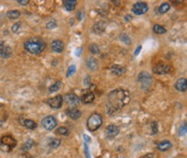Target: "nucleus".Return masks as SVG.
Here are the masks:
<instances>
[{"mask_svg":"<svg viewBox=\"0 0 187 158\" xmlns=\"http://www.w3.org/2000/svg\"><path fill=\"white\" fill-rule=\"evenodd\" d=\"M130 101V94L127 90L119 88L109 93L108 97V113L112 114L118 112L122 108Z\"/></svg>","mask_w":187,"mask_h":158,"instance_id":"f257e3e1","label":"nucleus"},{"mask_svg":"<svg viewBox=\"0 0 187 158\" xmlns=\"http://www.w3.org/2000/svg\"><path fill=\"white\" fill-rule=\"evenodd\" d=\"M23 47L31 54H40L46 49V43L40 37H32L25 42Z\"/></svg>","mask_w":187,"mask_h":158,"instance_id":"f03ea898","label":"nucleus"},{"mask_svg":"<svg viewBox=\"0 0 187 158\" xmlns=\"http://www.w3.org/2000/svg\"><path fill=\"white\" fill-rule=\"evenodd\" d=\"M103 120L102 116L100 115L99 113H93L92 115H90V117L87 120V128L88 130L91 132L97 131V129L102 126Z\"/></svg>","mask_w":187,"mask_h":158,"instance_id":"7ed1b4c3","label":"nucleus"},{"mask_svg":"<svg viewBox=\"0 0 187 158\" xmlns=\"http://www.w3.org/2000/svg\"><path fill=\"white\" fill-rule=\"evenodd\" d=\"M16 145L17 141L11 136H5L1 138V141H0V149L7 152L13 150Z\"/></svg>","mask_w":187,"mask_h":158,"instance_id":"20e7f679","label":"nucleus"},{"mask_svg":"<svg viewBox=\"0 0 187 158\" xmlns=\"http://www.w3.org/2000/svg\"><path fill=\"white\" fill-rule=\"evenodd\" d=\"M138 81L140 83L141 88L143 90L148 89L151 86L152 83V79L150 73H148L147 71H141V72L138 74Z\"/></svg>","mask_w":187,"mask_h":158,"instance_id":"39448f33","label":"nucleus"},{"mask_svg":"<svg viewBox=\"0 0 187 158\" xmlns=\"http://www.w3.org/2000/svg\"><path fill=\"white\" fill-rule=\"evenodd\" d=\"M41 124H42V126L46 129V130L52 131L56 127L57 122H56V120H55V118L54 116L49 115V116H46L45 118L42 119Z\"/></svg>","mask_w":187,"mask_h":158,"instance_id":"423d86ee","label":"nucleus"},{"mask_svg":"<svg viewBox=\"0 0 187 158\" xmlns=\"http://www.w3.org/2000/svg\"><path fill=\"white\" fill-rule=\"evenodd\" d=\"M148 9H149V8H148V5L145 2H137L133 5L132 12L136 15H143L148 11Z\"/></svg>","mask_w":187,"mask_h":158,"instance_id":"0eeeda50","label":"nucleus"},{"mask_svg":"<svg viewBox=\"0 0 187 158\" xmlns=\"http://www.w3.org/2000/svg\"><path fill=\"white\" fill-rule=\"evenodd\" d=\"M63 99L66 104L71 106V108L77 107L80 103V99L74 94H68L65 95V97H63Z\"/></svg>","mask_w":187,"mask_h":158,"instance_id":"6e6552de","label":"nucleus"},{"mask_svg":"<svg viewBox=\"0 0 187 158\" xmlns=\"http://www.w3.org/2000/svg\"><path fill=\"white\" fill-rule=\"evenodd\" d=\"M47 102H48V105H49V106L52 109H60L62 107V105H63L64 99H63V97H62V95H58L54 97L49 98Z\"/></svg>","mask_w":187,"mask_h":158,"instance_id":"1a4fd4ad","label":"nucleus"},{"mask_svg":"<svg viewBox=\"0 0 187 158\" xmlns=\"http://www.w3.org/2000/svg\"><path fill=\"white\" fill-rule=\"evenodd\" d=\"M171 70V66L167 64H157L155 68H152L153 73L155 74H167Z\"/></svg>","mask_w":187,"mask_h":158,"instance_id":"9d476101","label":"nucleus"},{"mask_svg":"<svg viewBox=\"0 0 187 158\" xmlns=\"http://www.w3.org/2000/svg\"><path fill=\"white\" fill-rule=\"evenodd\" d=\"M11 54H12L11 48L3 41L0 42V55H1V57H3L5 59H8L11 56Z\"/></svg>","mask_w":187,"mask_h":158,"instance_id":"9b49d317","label":"nucleus"},{"mask_svg":"<svg viewBox=\"0 0 187 158\" xmlns=\"http://www.w3.org/2000/svg\"><path fill=\"white\" fill-rule=\"evenodd\" d=\"M120 132V128L115 126V124H111V126H109L106 127V129H105V133H106V135L108 138H114L116 137L118 134Z\"/></svg>","mask_w":187,"mask_h":158,"instance_id":"f8f14e48","label":"nucleus"},{"mask_svg":"<svg viewBox=\"0 0 187 158\" xmlns=\"http://www.w3.org/2000/svg\"><path fill=\"white\" fill-rule=\"evenodd\" d=\"M107 23L104 21H98L97 23H95L94 26H93V31L97 35H100L101 33H103L106 29Z\"/></svg>","mask_w":187,"mask_h":158,"instance_id":"ddd939ff","label":"nucleus"},{"mask_svg":"<svg viewBox=\"0 0 187 158\" xmlns=\"http://www.w3.org/2000/svg\"><path fill=\"white\" fill-rule=\"evenodd\" d=\"M66 115H68V117H70L72 120H77V119L80 118V116H81V111L76 108L68 109L66 111Z\"/></svg>","mask_w":187,"mask_h":158,"instance_id":"4468645a","label":"nucleus"},{"mask_svg":"<svg viewBox=\"0 0 187 158\" xmlns=\"http://www.w3.org/2000/svg\"><path fill=\"white\" fill-rule=\"evenodd\" d=\"M111 73L116 75V76H123L126 74V66H121V65H113L111 68Z\"/></svg>","mask_w":187,"mask_h":158,"instance_id":"2eb2a0df","label":"nucleus"},{"mask_svg":"<svg viewBox=\"0 0 187 158\" xmlns=\"http://www.w3.org/2000/svg\"><path fill=\"white\" fill-rule=\"evenodd\" d=\"M64 48H65L64 43L60 40H54L52 42V49L54 52L61 54V52L64 51Z\"/></svg>","mask_w":187,"mask_h":158,"instance_id":"dca6fc26","label":"nucleus"},{"mask_svg":"<svg viewBox=\"0 0 187 158\" xmlns=\"http://www.w3.org/2000/svg\"><path fill=\"white\" fill-rule=\"evenodd\" d=\"M86 66L89 68L91 71H95L98 68V62L97 60L94 58V57H89L86 60Z\"/></svg>","mask_w":187,"mask_h":158,"instance_id":"f3484780","label":"nucleus"},{"mask_svg":"<svg viewBox=\"0 0 187 158\" xmlns=\"http://www.w3.org/2000/svg\"><path fill=\"white\" fill-rule=\"evenodd\" d=\"M175 88L176 90L180 91V92H185L187 89V81L185 78H181L176 81L175 83Z\"/></svg>","mask_w":187,"mask_h":158,"instance_id":"a211bd4d","label":"nucleus"},{"mask_svg":"<svg viewBox=\"0 0 187 158\" xmlns=\"http://www.w3.org/2000/svg\"><path fill=\"white\" fill-rule=\"evenodd\" d=\"M20 123H21L22 126H25L28 129H31V130L37 128V123H35L34 121H32V120L26 119V118H20Z\"/></svg>","mask_w":187,"mask_h":158,"instance_id":"6ab92c4d","label":"nucleus"},{"mask_svg":"<svg viewBox=\"0 0 187 158\" xmlns=\"http://www.w3.org/2000/svg\"><path fill=\"white\" fill-rule=\"evenodd\" d=\"M80 99V102H83L84 104H91L92 102H94L95 100V95L91 92L86 93L81 95V97Z\"/></svg>","mask_w":187,"mask_h":158,"instance_id":"aec40b11","label":"nucleus"},{"mask_svg":"<svg viewBox=\"0 0 187 158\" xmlns=\"http://www.w3.org/2000/svg\"><path fill=\"white\" fill-rule=\"evenodd\" d=\"M171 147H172L171 142L169 140H165L161 141L159 144L157 145V149L159 151H161V152H166L167 150H169Z\"/></svg>","mask_w":187,"mask_h":158,"instance_id":"412c9836","label":"nucleus"},{"mask_svg":"<svg viewBox=\"0 0 187 158\" xmlns=\"http://www.w3.org/2000/svg\"><path fill=\"white\" fill-rule=\"evenodd\" d=\"M63 4H64V7L66 11H74L77 6V1H75V0H65Z\"/></svg>","mask_w":187,"mask_h":158,"instance_id":"4be33fe9","label":"nucleus"},{"mask_svg":"<svg viewBox=\"0 0 187 158\" xmlns=\"http://www.w3.org/2000/svg\"><path fill=\"white\" fill-rule=\"evenodd\" d=\"M21 16V12L17 11V9H13V11H9L7 12V17L9 20H16Z\"/></svg>","mask_w":187,"mask_h":158,"instance_id":"5701e85b","label":"nucleus"},{"mask_svg":"<svg viewBox=\"0 0 187 158\" xmlns=\"http://www.w3.org/2000/svg\"><path fill=\"white\" fill-rule=\"evenodd\" d=\"M61 144V140H58V138H52L49 140V146L52 149H56V148H58Z\"/></svg>","mask_w":187,"mask_h":158,"instance_id":"b1692460","label":"nucleus"},{"mask_svg":"<svg viewBox=\"0 0 187 158\" xmlns=\"http://www.w3.org/2000/svg\"><path fill=\"white\" fill-rule=\"evenodd\" d=\"M61 87H62V81L57 80L56 83H54L52 86H50L49 91H50V93H54V92H56V91L60 90Z\"/></svg>","mask_w":187,"mask_h":158,"instance_id":"393cba45","label":"nucleus"},{"mask_svg":"<svg viewBox=\"0 0 187 158\" xmlns=\"http://www.w3.org/2000/svg\"><path fill=\"white\" fill-rule=\"evenodd\" d=\"M170 8V4L169 3H163L161 6L158 8V12L161 14H164L166 12H167Z\"/></svg>","mask_w":187,"mask_h":158,"instance_id":"a878e982","label":"nucleus"},{"mask_svg":"<svg viewBox=\"0 0 187 158\" xmlns=\"http://www.w3.org/2000/svg\"><path fill=\"white\" fill-rule=\"evenodd\" d=\"M56 134H57V135L63 136V137H68L69 135V130L66 127L62 126V127H59L58 129H57Z\"/></svg>","mask_w":187,"mask_h":158,"instance_id":"bb28decb","label":"nucleus"},{"mask_svg":"<svg viewBox=\"0 0 187 158\" xmlns=\"http://www.w3.org/2000/svg\"><path fill=\"white\" fill-rule=\"evenodd\" d=\"M35 145V142L33 141L32 140H28L25 144L23 145V148H22V150L23 151V152H28L29 151L31 148H33V146Z\"/></svg>","mask_w":187,"mask_h":158,"instance_id":"cd10ccee","label":"nucleus"},{"mask_svg":"<svg viewBox=\"0 0 187 158\" xmlns=\"http://www.w3.org/2000/svg\"><path fill=\"white\" fill-rule=\"evenodd\" d=\"M152 29H153V32H155V34H158V35L165 34V33L167 32V30L165 29V28L160 25H155Z\"/></svg>","mask_w":187,"mask_h":158,"instance_id":"c85d7f7f","label":"nucleus"},{"mask_svg":"<svg viewBox=\"0 0 187 158\" xmlns=\"http://www.w3.org/2000/svg\"><path fill=\"white\" fill-rule=\"evenodd\" d=\"M89 51L92 54H97L99 52V48L97 44L92 43V44H90V46H89Z\"/></svg>","mask_w":187,"mask_h":158,"instance_id":"c756f323","label":"nucleus"},{"mask_svg":"<svg viewBox=\"0 0 187 158\" xmlns=\"http://www.w3.org/2000/svg\"><path fill=\"white\" fill-rule=\"evenodd\" d=\"M120 40H121L123 43L127 44V45L131 44V39L126 34H121V36H120Z\"/></svg>","mask_w":187,"mask_h":158,"instance_id":"7c9ffc66","label":"nucleus"},{"mask_svg":"<svg viewBox=\"0 0 187 158\" xmlns=\"http://www.w3.org/2000/svg\"><path fill=\"white\" fill-rule=\"evenodd\" d=\"M56 25H57V23L54 20H52V21H49L47 23L46 28L47 29H54V28L56 27Z\"/></svg>","mask_w":187,"mask_h":158,"instance_id":"2f4dec72","label":"nucleus"},{"mask_svg":"<svg viewBox=\"0 0 187 158\" xmlns=\"http://www.w3.org/2000/svg\"><path fill=\"white\" fill-rule=\"evenodd\" d=\"M76 72V66L74 65L70 66L68 68V74H66V77H70L71 75H73L74 73Z\"/></svg>","mask_w":187,"mask_h":158,"instance_id":"473e14b6","label":"nucleus"},{"mask_svg":"<svg viewBox=\"0 0 187 158\" xmlns=\"http://www.w3.org/2000/svg\"><path fill=\"white\" fill-rule=\"evenodd\" d=\"M20 26H21V23H20V22L14 23V25H12V27H11L12 32H13V33H17L18 30H19V28H20Z\"/></svg>","mask_w":187,"mask_h":158,"instance_id":"72a5a7b5","label":"nucleus"},{"mask_svg":"<svg viewBox=\"0 0 187 158\" xmlns=\"http://www.w3.org/2000/svg\"><path fill=\"white\" fill-rule=\"evenodd\" d=\"M157 131H158L157 123H156V122L152 123V135H155V134L157 133Z\"/></svg>","mask_w":187,"mask_h":158,"instance_id":"f704fd0d","label":"nucleus"},{"mask_svg":"<svg viewBox=\"0 0 187 158\" xmlns=\"http://www.w3.org/2000/svg\"><path fill=\"white\" fill-rule=\"evenodd\" d=\"M178 133H179V135H180V136H183L184 134L186 133V126H185V123L183 124V126H181L179 128Z\"/></svg>","mask_w":187,"mask_h":158,"instance_id":"c9c22d12","label":"nucleus"},{"mask_svg":"<svg viewBox=\"0 0 187 158\" xmlns=\"http://www.w3.org/2000/svg\"><path fill=\"white\" fill-rule=\"evenodd\" d=\"M18 3L22 6H26L29 4V0H18Z\"/></svg>","mask_w":187,"mask_h":158,"instance_id":"e433bc0d","label":"nucleus"},{"mask_svg":"<svg viewBox=\"0 0 187 158\" xmlns=\"http://www.w3.org/2000/svg\"><path fill=\"white\" fill-rule=\"evenodd\" d=\"M85 154H86V158H91L90 152H89V148L87 145H86V143H85Z\"/></svg>","mask_w":187,"mask_h":158,"instance_id":"4c0bfd02","label":"nucleus"},{"mask_svg":"<svg viewBox=\"0 0 187 158\" xmlns=\"http://www.w3.org/2000/svg\"><path fill=\"white\" fill-rule=\"evenodd\" d=\"M153 155H155V154H145V155L141 156L140 158H152Z\"/></svg>","mask_w":187,"mask_h":158,"instance_id":"58836bf2","label":"nucleus"},{"mask_svg":"<svg viewBox=\"0 0 187 158\" xmlns=\"http://www.w3.org/2000/svg\"><path fill=\"white\" fill-rule=\"evenodd\" d=\"M140 49H141V46H138V47L137 48V50H136V52H135V55H138V52H140Z\"/></svg>","mask_w":187,"mask_h":158,"instance_id":"ea45409f","label":"nucleus"},{"mask_svg":"<svg viewBox=\"0 0 187 158\" xmlns=\"http://www.w3.org/2000/svg\"><path fill=\"white\" fill-rule=\"evenodd\" d=\"M83 138L86 140V141H90V138L88 136H86V135H83Z\"/></svg>","mask_w":187,"mask_h":158,"instance_id":"a19ab883","label":"nucleus"},{"mask_svg":"<svg viewBox=\"0 0 187 158\" xmlns=\"http://www.w3.org/2000/svg\"><path fill=\"white\" fill-rule=\"evenodd\" d=\"M112 3H114L115 5H120V3H121V2H120V1H112Z\"/></svg>","mask_w":187,"mask_h":158,"instance_id":"79ce46f5","label":"nucleus"},{"mask_svg":"<svg viewBox=\"0 0 187 158\" xmlns=\"http://www.w3.org/2000/svg\"><path fill=\"white\" fill-rule=\"evenodd\" d=\"M128 19H132V17H131V16H127V17L126 18V22H127V20H128Z\"/></svg>","mask_w":187,"mask_h":158,"instance_id":"37998d69","label":"nucleus"},{"mask_svg":"<svg viewBox=\"0 0 187 158\" xmlns=\"http://www.w3.org/2000/svg\"><path fill=\"white\" fill-rule=\"evenodd\" d=\"M2 126V123H0V127H1Z\"/></svg>","mask_w":187,"mask_h":158,"instance_id":"c03bdc74","label":"nucleus"}]
</instances>
